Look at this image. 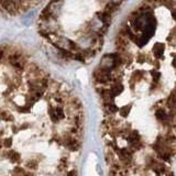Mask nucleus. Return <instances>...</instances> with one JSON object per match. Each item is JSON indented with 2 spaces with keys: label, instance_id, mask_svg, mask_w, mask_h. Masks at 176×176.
Segmentation results:
<instances>
[{
  "label": "nucleus",
  "instance_id": "obj_1",
  "mask_svg": "<svg viewBox=\"0 0 176 176\" xmlns=\"http://www.w3.org/2000/svg\"><path fill=\"white\" fill-rule=\"evenodd\" d=\"M105 117L145 142L176 134V0H140L94 72Z\"/></svg>",
  "mask_w": 176,
  "mask_h": 176
}]
</instances>
